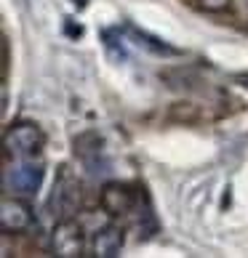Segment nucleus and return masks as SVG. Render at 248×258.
I'll return each mask as SVG.
<instances>
[{"mask_svg":"<svg viewBox=\"0 0 248 258\" xmlns=\"http://www.w3.org/2000/svg\"><path fill=\"white\" fill-rule=\"evenodd\" d=\"M102 210L110 216H126L128 210L136 208V192L128 184H120V181H110L104 184L102 195H99Z\"/></svg>","mask_w":248,"mask_h":258,"instance_id":"39448f33","label":"nucleus"},{"mask_svg":"<svg viewBox=\"0 0 248 258\" xmlns=\"http://www.w3.org/2000/svg\"><path fill=\"white\" fill-rule=\"evenodd\" d=\"M83 247H85L83 226L75 221V218H62V221L54 226V234H51V250H54V255H59V258H78V255H83Z\"/></svg>","mask_w":248,"mask_h":258,"instance_id":"f03ea898","label":"nucleus"},{"mask_svg":"<svg viewBox=\"0 0 248 258\" xmlns=\"http://www.w3.org/2000/svg\"><path fill=\"white\" fill-rule=\"evenodd\" d=\"M245 85H248V80H245Z\"/></svg>","mask_w":248,"mask_h":258,"instance_id":"1a4fd4ad","label":"nucleus"},{"mask_svg":"<svg viewBox=\"0 0 248 258\" xmlns=\"http://www.w3.org/2000/svg\"><path fill=\"white\" fill-rule=\"evenodd\" d=\"M43 141H45V136H43L40 125H35V122H16L3 136L6 152L8 155H16V157H32L35 152H40Z\"/></svg>","mask_w":248,"mask_h":258,"instance_id":"f257e3e1","label":"nucleus"},{"mask_svg":"<svg viewBox=\"0 0 248 258\" xmlns=\"http://www.w3.org/2000/svg\"><path fill=\"white\" fill-rule=\"evenodd\" d=\"M43 176H45V168L40 162H22V165H16L11 170L8 184H11V189L19 195H35L43 184Z\"/></svg>","mask_w":248,"mask_h":258,"instance_id":"423d86ee","label":"nucleus"},{"mask_svg":"<svg viewBox=\"0 0 248 258\" xmlns=\"http://www.w3.org/2000/svg\"><path fill=\"white\" fill-rule=\"evenodd\" d=\"M80 203V184H78V178H72L70 170H62L59 178H56V184H54V192H51V210H54V216L59 213L62 218H70V213L75 208H78Z\"/></svg>","mask_w":248,"mask_h":258,"instance_id":"20e7f679","label":"nucleus"},{"mask_svg":"<svg viewBox=\"0 0 248 258\" xmlns=\"http://www.w3.org/2000/svg\"><path fill=\"white\" fill-rule=\"evenodd\" d=\"M37 224V218L32 213V205L24 203L19 197H6L0 203V226L6 234H24Z\"/></svg>","mask_w":248,"mask_h":258,"instance_id":"7ed1b4c3","label":"nucleus"},{"mask_svg":"<svg viewBox=\"0 0 248 258\" xmlns=\"http://www.w3.org/2000/svg\"><path fill=\"white\" fill-rule=\"evenodd\" d=\"M232 6V0H200V8L203 11H211V14H222Z\"/></svg>","mask_w":248,"mask_h":258,"instance_id":"6e6552de","label":"nucleus"},{"mask_svg":"<svg viewBox=\"0 0 248 258\" xmlns=\"http://www.w3.org/2000/svg\"><path fill=\"white\" fill-rule=\"evenodd\" d=\"M123 242H126V232L120 226L110 224V226H104L96 232L91 247H93V255L96 258H115L123 250Z\"/></svg>","mask_w":248,"mask_h":258,"instance_id":"0eeeda50","label":"nucleus"}]
</instances>
